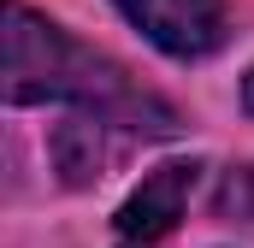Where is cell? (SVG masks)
<instances>
[{
	"instance_id": "6da1fadb",
	"label": "cell",
	"mask_w": 254,
	"mask_h": 248,
	"mask_svg": "<svg viewBox=\"0 0 254 248\" xmlns=\"http://www.w3.org/2000/svg\"><path fill=\"white\" fill-rule=\"evenodd\" d=\"M6 101L12 107L65 101L71 113H95L125 136H172L178 130V113L160 95H148L125 65L83 48L77 36H65L54 18L30 12L24 0L6 6Z\"/></svg>"
},
{
	"instance_id": "7a4b0ae2",
	"label": "cell",
	"mask_w": 254,
	"mask_h": 248,
	"mask_svg": "<svg viewBox=\"0 0 254 248\" xmlns=\"http://www.w3.org/2000/svg\"><path fill=\"white\" fill-rule=\"evenodd\" d=\"M130 24L172 60H207L225 48V0H113Z\"/></svg>"
},
{
	"instance_id": "3957f363",
	"label": "cell",
	"mask_w": 254,
	"mask_h": 248,
	"mask_svg": "<svg viewBox=\"0 0 254 248\" xmlns=\"http://www.w3.org/2000/svg\"><path fill=\"white\" fill-rule=\"evenodd\" d=\"M195 178H201V166H160V172H148L130 189V201L119 207V219H113V248H160L178 231V219H184V207L195 195Z\"/></svg>"
},
{
	"instance_id": "277c9868",
	"label": "cell",
	"mask_w": 254,
	"mask_h": 248,
	"mask_svg": "<svg viewBox=\"0 0 254 248\" xmlns=\"http://www.w3.org/2000/svg\"><path fill=\"white\" fill-rule=\"evenodd\" d=\"M119 136H125V130H113L107 119H95V113H71V119L54 130V166H60V178L71 189L95 184V178L113 166Z\"/></svg>"
},
{
	"instance_id": "5b68a950",
	"label": "cell",
	"mask_w": 254,
	"mask_h": 248,
	"mask_svg": "<svg viewBox=\"0 0 254 248\" xmlns=\"http://www.w3.org/2000/svg\"><path fill=\"white\" fill-rule=\"evenodd\" d=\"M243 107H249V113H254V71H249V77H243Z\"/></svg>"
}]
</instances>
